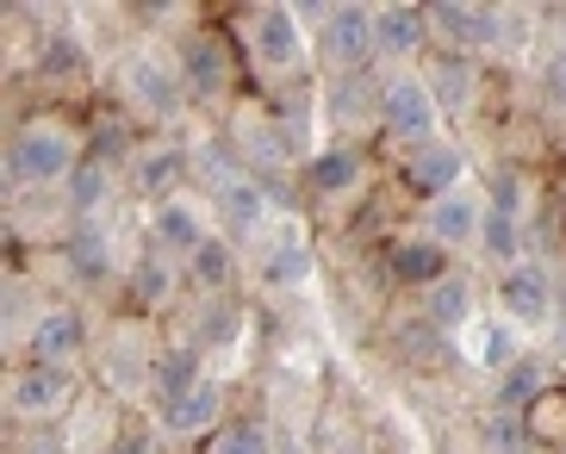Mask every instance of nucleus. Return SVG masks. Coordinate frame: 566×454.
I'll use <instances>...</instances> for the list:
<instances>
[{"label":"nucleus","instance_id":"33","mask_svg":"<svg viewBox=\"0 0 566 454\" xmlns=\"http://www.w3.org/2000/svg\"><path fill=\"white\" fill-rule=\"evenodd\" d=\"M106 187H113V169L87 156L82 169H75V181H69V205L87 219V212H101V205H106Z\"/></svg>","mask_w":566,"mask_h":454},{"label":"nucleus","instance_id":"22","mask_svg":"<svg viewBox=\"0 0 566 454\" xmlns=\"http://www.w3.org/2000/svg\"><path fill=\"white\" fill-rule=\"evenodd\" d=\"M423 318L449 337V330H467L473 324V281L467 274H449V281H436L430 293H423Z\"/></svg>","mask_w":566,"mask_h":454},{"label":"nucleus","instance_id":"31","mask_svg":"<svg viewBox=\"0 0 566 454\" xmlns=\"http://www.w3.org/2000/svg\"><path fill=\"white\" fill-rule=\"evenodd\" d=\"M69 262H75V274H82V281H94V286L113 274V243H106L101 224H82V231L69 236Z\"/></svg>","mask_w":566,"mask_h":454},{"label":"nucleus","instance_id":"8","mask_svg":"<svg viewBox=\"0 0 566 454\" xmlns=\"http://www.w3.org/2000/svg\"><path fill=\"white\" fill-rule=\"evenodd\" d=\"M250 51L262 68H274V75H293V68L305 63V25L293 7H255L250 19Z\"/></svg>","mask_w":566,"mask_h":454},{"label":"nucleus","instance_id":"6","mask_svg":"<svg viewBox=\"0 0 566 454\" xmlns=\"http://www.w3.org/2000/svg\"><path fill=\"white\" fill-rule=\"evenodd\" d=\"M82 355H87V318L75 305H44L25 324V361H38V368H69Z\"/></svg>","mask_w":566,"mask_h":454},{"label":"nucleus","instance_id":"34","mask_svg":"<svg viewBox=\"0 0 566 454\" xmlns=\"http://www.w3.org/2000/svg\"><path fill=\"white\" fill-rule=\"evenodd\" d=\"M224 212H231L237 231H255V224L268 219V200L255 181H224Z\"/></svg>","mask_w":566,"mask_h":454},{"label":"nucleus","instance_id":"21","mask_svg":"<svg viewBox=\"0 0 566 454\" xmlns=\"http://www.w3.org/2000/svg\"><path fill=\"white\" fill-rule=\"evenodd\" d=\"M548 361H542V355H523V361H516L511 373H499V392H492V404H504V411H523V418H530L535 404L548 399Z\"/></svg>","mask_w":566,"mask_h":454},{"label":"nucleus","instance_id":"32","mask_svg":"<svg viewBox=\"0 0 566 454\" xmlns=\"http://www.w3.org/2000/svg\"><path fill=\"white\" fill-rule=\"evenodd\" d=\"M392 342H399V355L411 361V368H436L442 355H449V342H442V330H436L430 318H411L392 330Z\"/></svg>","mask_w":566,"mask_h":454},{"label":"nucleus","instance_id":"37","mask_svg":"<svg viewBox=\"0 0 566 454\" xmlns=\"http://www.w3.org/2000/svg\"><path fill=\"white\" fill-rule=\"evenodd\" d=\"M530 430L535 442H548V436H566V392H548V399L530 411Z\"/></svg>","mask_w":566,"mask_h":454},{"label":"nucleus","instance_id":"15","mask_svg":"<svg viewBox=\"0 0 566 454\" xmlns=\"http://www.w3.org/2000/svg\"><path fill=\"white\" fill-rule=\"evenodd\" d=\"M386 274H392V286H411V293H430L436 281H449V250L442 243H430V236H399L392 250H386Z\"/></svg>","mask_w":566,"mask_h":454},{"label":"nucleus","instance_id":"7","mask_svg":"<svg viewBox=\"0 0 566 454\" xmlns=\"http://www.w3.org/2000/svg\"><path fill=\"white\" fill-rule=\"evenodd\" d=\"M175 68L193 101H224L231 94V51L218 32H181L175 38Z\"/></svg>","mask_w":566,"mask_h":454},{"label":"nucleus","instance_id":"13","mask_svg":"<svg viewBox=\"0 0 566 454\" xmlns=\"http://www.w3.org/2000/svg\"><path fill=\"white\" fill-rule=\"evenodd\" d=\"M361 181H367V156H361L355 137H331V144L305 162V187L324 193V200H343V193H355Z\"/></svg>","mask_w":566,"mask_h":454},{"label":"nucleus","instance_id":"1","mask_svg":"<svg viewBox=\"0 0 566 454\" xmlns=\"http://www.w3.org/2000/svg\"><path fill=\"white\" fill-rule=\"evenodd\" d=\"M82 169V144L69 131L63 118H25L7 144V187H56V181H75Z\"/></svg>","mask_w":566,"mask_h":454},{"label":"nucleus","instance_id":"23","mask_svg":"<svg viewBox=\"0 0 566 454\" xmlns=\"http://www.w3.org/2000/svg\"><path fill=\"white\" fill-rule=\"evenodd\" d=\"M423 82H430L436 106H467V101H473V87H480V68H473V56L436 51V63L423 68Z\"/></svg>","mask_w":566,"mask_h":454},{"label":"nucleus","instance_id":"5","mask_svg":"<svg viewBox=\"0 0 566 454\" xmlns=\"http://www.w3.org/2000/svg\"><path fill=\"white\" fill-rule=\"evenodd\" d=\"M69 404H75V373L69 368H38V361H25L7 380V411L19 423H51V418H63Z\"/></svg>","mask_w":566,"mask_h":454},{"label":"nucleus","instance_id":"41","mask_svg":"<svg viewBox=\"0 0 566 454\" xmlns=\"http://www.w3.org/2000/svg\"><path fill=\"white\" fill-rule=\"evenodd\" d=\"M274 454H300V442H281V448H274Z\"/></svg>","mask_w":566,"mask_h":454},{"label":"nucleus","instance_id":"35","mask_svg":"<svg viewBox=\"0 0 566 454\" xmlns=\"http://www.w3.org/2000/svg\"><path fill=\"white\" fill-rule=\"evenodd\" d=\"M485 193H492L485 212H504V219H523V205H530V181H523L516 169H499L492 181H485Z\"/></svg>","mask_w":566,"mask_h":454},{"label":"nucleus","instance_id":"4","mask_svg":"<svg viewBox=\"0 0 566 454\" xmlns=\"http://www.w3.org/2000/svg\"><path fill=\"white\" fill-rule=\"evenodd\" d=\"M317 51L331 63V75H367V63L380 56V25H374V7H331L324 32H317Z\"/></svg>","mask_w":566,"mask_h":454},{"label":"nucleus","instance_id":"38","mask_svg":"<svg viewBox=\"0 0 566 454\" xmlns=\"http://www.w3.org/2000/svg\"><path fill=\"white\" fill-rule=\"evenodd\" d=\"M106 454H163V436H156L150 423H125V430L106 442Z\"/></svg>","mask_w":566,"mask_h":454},{"label":"nucleus","instance_id":"17","mask_svg":"<svg viewBox=\"0 0 566 454\" xmlns=\"http://www.w3.org/2000/svg\"><path fill=\"white\" fill-rule=\"evenodd\" d=\"M132 181H137V193L144 200H175L181 193V181H187V150L181 144H137V156H132Z\"/></svg>","mask_w":566,"mask_h":454},{"label":"nucleus","instance_id":"39","mask_svg":"<svg viewBox=\"0 0 566 454\" xmlns=\"http://www.w3.org/2000/svg\"><path fill=\"white\" fill-rule=\"evenodd\" d=\"M231 330H237V305H212L193 337H200V342H218V337H231ZM200 342H193V349H200Z\"/></svg>","mask_w":566,"mask_h":454},{"label":"nucleus","instance_id":"3","mask_svg":"<svg viewBox=\"0 0 566 454\" xmlns=\"http://www.w3.org/2000/svg\"><path fill=\"white\" fill-rule=\"evenodd\" d=\"M436 94L423 75H380V131L405 150H423L436 144Z\"/></svg>","mask_w":566,"mask_h":454},{"label":"nucleus","instance_id":"40","mask_svg":"<svg viewBox=\"0 0 566 454\" xmlns=\"http://www.w3.org/2000/svg\"><path fill=\"white\" fill-rule=\"evenodd\" d=\"M542 82H548V94H554V101L566 106V44H560V51L548 56V68H542Z\"/></svg>","mask_w":566,"mask_h":454},{"label":"nucleus","instance_id":"18","mask_svg":"<svg viewBox=\"0 0 566 454\" xmlns=\"http://www.w3.org/2000/svg\"><path fill=\"white\" fill-rule=\"evenodd\" d=\"M480 224H485V205L473 193H449V200L423 205V236L442 243V250H461V243H480Z\"/></svg>","mask_w":566,"mask_h":454},{"label":"nucleus","instance_id":"10","mask_svg":"<svg viewBox=\"0 0 566 454\" xmlns=\"http://www.w3.org/2000/svg\"><path fill=\"white\" fill-rule=\"evenodd\" d=\"M218 430H224V387L218 380H200L193 392L163 404V436L200 442V436H218Z\"/></svg>","mask_w":566,"mask_h":454},{"label":"nucleus","instance_id":"24","mask_svg":"<svg viewBox=\"0 0 566 454\" xmlns=\"http://www.w3.org/2000/svg\"><path fill=\"white\" fill-rule=\"evenodd\" d=\"M467 355H473V368H485L492 380H499V373H511L530 349L516 342L511 324H473V342H467Z\"/></svg>","mask_w":566,"mask_h":454},{"label":"nucleus","instance_id":"14","mask_svg":"<svg viewBox=\"0 0 566 454\" xmlns=\"http://www.w3.org/2000/svg\"><path fill=\"white\" fill-rule=\"evenodd\" d=\"M200 243H206V219H200V205L187 200V193L150 205V250H156V255H175V262H187Z\"/></svg>","mask_w":566,"mask_h":454},{"label":"nucleus","instance_id":"16","mask_svg":"<svg viewBox=\"0 0 566 454\" xmlns=\"http://www.w3.org/2000/svg\"><path fill=\"white\" fill-rule=\"evenodd\" d=\"M374 25H380V56L392 63H411V56L430 51V7H411V0H392V7H374Z\"/></svg>","mask_w":566,"mask_h":454},{"label":"nucleus","instance_id":"9","mask_svg":"<svg viewBox=\"0 0 566 454\" xmlns=\"http://www.w3.org/2000/svg\"><path fill=\"white\" fill-rule=\"evenodd\" d=\"M430 25L449 38V51H454V56H480V51H492V44H499L504 13H499V7H467V0H442V7H430Z\"/></svg>","mask_w":566,"mask_h":454},{"label":"nucleus","instance_id":"36","mask_svg":"<svg viewBox=\"0 0 566 454\" xmlns=\"http://www.w3.org/2000/svg\"><path fill=\"white\" fill-rule=\"evenodd\" d=\"M212 454H274V442L262 423H224L212 436Z\"/></svg>","mask_w":566,"mask_h":454},{"label":"nucleus","instance_id":"27","mask_svg":"<svg viewBox=\"0 0 566 454\" xmlns=\"http://www.w3.org/2000/svg\"><path fill=\"white\" fill-rule=\"evenodd\" d=\"M231 268H237V243L231 236H206L200 250L187 255V281L200 286V293H224Z\"/></svg>","mask_w":566,"mask_h":454},{"label":"nucleus","instance_id":"26","mask_svg":"<svg viewBox=\"0 0 566 454\" xmlns=\"http://www.w3.org/2000/svg\"><path fill=\"white\" fill-rule=\"evenodd\" d=\"M87 75V44L75 32L38 38V82H82Z\"/></svg>","mask_w":566,"mask_h":454},{"label":"nucleus","instance_id":"28","mask_svg":"<svg viewBox=\"0 0 566 454\" xmlns=\"http://www.w3.org/2000/svg\"><path fill=\"white\" fill-rule=\"evenodd\" d=\"M262 281L281 293V286H305L312 281V250H305L300 236H274L262 255Z\"/></svg>","mask_w":566,"mask_h":454},{"label":"nucleus","instance_id":"12","mask_svg":"<svg viewBox=\"0 0 566 454\" xmlns=\"http://www.w3.org/2000/svg\"><path fill=\"white\" fill-rule=\"evenodd\" d=\"M461 175H467L461 150H454V144H442V137L405 156V187H411L423 205H436V200H449V193H461Z\"/></svg>","mask_w":566,"mask_h":454},{"label":"nucleus","instance_id":"30","mask_svg":"<svg viewBox=\"0 0 566 454\" xmlns=\"http://www.w3.org/2000/svg\"><path fill=\"white\" fill-rule=\"evenodd\" d=\"M523 219H504V212H485V224H480V250H485V262H504V274L511 268H523L530 255H523Z\"/></svg>","mask_w":566,"mask_h":454},{"label":"nucleus","instance_id":"25","mask_svg":"<svg viewBox=\"0 0 566 454\" xmlns=\"http://www.w3.org/2000/svg\"><path fill=\"white\" fill-rule=\"evenodd\" d=\"M331 118L336 125H361V118L380 125V82H367V75H331Z\"/></svg>","mask_w":566,"mask_h":454},{"label":"nucleus","instance_id":"20","mask_svg":"<svg viewBox=\"0 0 566 454\" xmlns=\"http://www.w3.org/2000/svg\"><path fill=\"white\" fill-rule=\"evenodd\" d=\"M200 380H206V373H200V349H193V342H168V349H156V373H150L156 404L193 392Z\"/></svg>","mask_w":566,"mask_h":454},{"label":"nucleus","instance_id":"29","mask_svg":"<svg viewBox=\"0 0 566 454\" xmlns=\"http://www.w3.org/2000/svg\"><path fill=\"white\" fill-rule=\"evenodd\" d=\"M480 442H485V454H530L535 430H530V418H523V411L492 404V411L480 418Z\"/></svg>","mask_w":566,"mask_h":454},{"label":"nucleus","instance_id":"19","mask_svg":"<svg viewBox=\"0 0 566 454\" xmlns=\"http://www.w3.org/2000/svg\"><path fill=\"white\" fill-rule=\"evenodd\" d=\"M125 286H132V299L144 305V312H163V305H175V293H181V262L144 250L132 262V274H125Z\"/></svg>","mask_w":566,"mask_h":454},{"label":"nucleus","instance_id":"11","mask_svg":"<svg viewBox=\"0 0 566 454\" xmlns=\"http://www.w3.org/2000/svg\"><path fill=\"white\" fill-rule=\"evenodd\" d=\"M499 305H504V324L542 330V324L554 318V281H548V268H535V262L511 268V274L499 281Z\"/></svg>","mask_w":566,"mask_h":454},{"label":"nucleus","instance_id":"2","mask_svg":"<svg viewBox=\"0 0 566 454\" xmlns=\"http://www.w3.org/2000/svg\"><path fill=\"white\" fill-rule=\"evenodd\" d=\"M118 94H125L132 113L156 118V125H175V118L187 113V101H193L187 82H181V68L163 63V56H150V51L125 56V68H118Z\"/></svg>","mask_w":566,"mask_h":454}]
</instances>
